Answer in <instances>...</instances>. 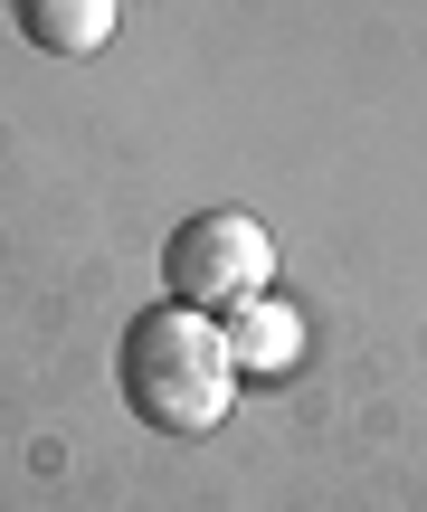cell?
<instances>
[{
  "label": "cell",
  "mask_w": 427,
  "mask_h": 512,
  "mask_svg": "<svg viewBox=\"0 0 427 512\" xmlns=\"http://www.w3.org/2000/svg\"><path fill=\"white\" fill-rule=\"evenodd\" d=\"M114 380H124V408L152 437H209L238 408V361L219 342V313H190V304L133 313L124 351H114Z\"/></svg>",
  "instance_id": "6da1fadb"
},
{
  "label": "cell",
  "mask_w": 427,
  "mask_h": 512,
  "mask_svg": "<svg viewBox=\"0 0 427 512\" xmlns=\"http://www.w3.org/2000/svg\"><path fill=\"white\" fill-rule=\"evenodd\" d=\"M162 285L190 313H238L247 294L276 285V238L257 209H190L162 247Z\"/></svg>",
  "instance_id": "7a4b0ae2"
},
{
  "label": "cell",
  "mask_w": 427,
  "mask_h": 512,
  "mask_svg": "<svg viewBox=\"0 0 427 512\" xmlns=\"http://www.w3.org/2000/svg\"><path fill=\"white\" fill-rule=\"evenodd\" d=\"M10 10H19V38H29V48L95 57L114 38V10H124V0H10Z\"/></svg>",
  "instance_id": "277c9868"
},
{
  "label": "cell",
  "mask_w": 427,
  "mask_h": 512,
  "mask_svg": "<svg viewBox=\"0 0 427 512\" xmlns=\"http://www.w3.org/2000/svg\"><path fill=\"white\" fill-rule=\"evenodd\" d=\"M219 342H228V361H238V389L247 380H295V361H304V313L285 304V294H247L238 313H219Z\"/></svg>",
  "instance_id": "3957f363"
}]
</instances>
